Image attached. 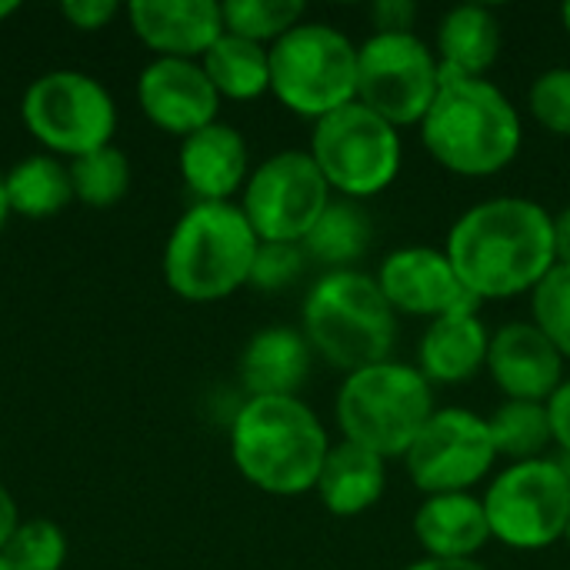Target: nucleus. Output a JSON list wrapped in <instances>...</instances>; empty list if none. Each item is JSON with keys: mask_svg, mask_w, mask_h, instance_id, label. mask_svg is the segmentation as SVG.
Masks as SVG:
<instances>
[{"mask_svg": "<svg viewBox=\"0 0 570 570\" xmlns=\"http://www.w3.org/2000/svg\"><path fill=\"white\" fill-rule=\"evenodd\" d=\"M444 254L478 304L531 294L558 264L554 214L514 194L478 200L451 224Z\"/></svg>", "mask_w": 570, "mask_h": 570, "instance_id": "nucleus-1", "label": "nucleus"}, {"mask_svg": "<svg viewBox=\"0 0 570 570\" xmlns=\"http://www.w3.org/2000/svg\"><path fill=\"white\" fill-rule=\"evenodd\" d=\"M431 160L458 177H494L524 147V120L514 100L488 77H444L431 110L417 124Z\"/></svg>", "mask_w": 570, "mask_h": 570, "instance_id": "nucleus-2", "label": "nucleus"}, {"mask_svg": "<svg viewBox=\"0 0 570 570\" xmlns=\"http://www.w3.org/2000/svg\"><path fill=\"white\" fill-rule=\"evenodd\" d=\"M331 434L301 397H247L230 421V458L240 478L274 498L317 488Z\"/></svg>", "mask_w": 570, "mask_h": 570, "instance_id": "nucleus-3", "label": "nucleus"}, {"mask_svg": "<svg viewBox=\"0 0 570 570\" xmlns=\"http://www.w3.org/2000/svg\"><path fill=\"white\" fill-rule=\"evenodd\" d=\"M301 331L317 357L354 374L391 361L397 314L374 274L361 267L324 271L301 304Z\"/></svg>", "mask_w": 570, "mask_h": 570, "instance_id": "nucleus-4", "label": "nucleus"}, {"mask_svg": "<svg viewBox=\"0 0 570 570\" xmlns=\"http://www.w3.org/2000/svg\"><path fill=\"white\" fill-rule=\"evenodd\" d=\"M261 237L240 204H190L164 244V281L190 304H217L250 284Z\"/></svg>", "mask_w": 570, "mask_h": 570, "instance_id": "nucleus-5", "label": "nucleus"}, {"mask_svg": "<svg viewBox=\"0 0 570 570\" xmlns=\"http://www.w3.org/2000/svg\"><path fill=\"white\" fill-rule=\"evenodd\" d=\"M434 411V384L417 364L404 361H381L344 374L334 401L341 441L361 444L384 461L404 458Z\"/></svg>", "mask_w": 570, "mask_h": 570, "instance_id": "nucleus-6", "label": "nucleus"}, {"mask_svg": "<svg viewBox=\"0 0 570 570\" xmlns=\"http://www.w3.org/2000/svg\"><path fill=\"white\" fill-rule=\"evenodd\" d=\"M271 50V94L304 120L357 100V43L334 23L301 20Z\"/></svg>", "mask_w": 570, "mask_h": 570, "instance_id": "nucleus-7", "label": "nucleus"}, {"mask_svg": "<svg viewBox=\"0 0 570 570\" xmlns=\"http://www.w3.org/2000/svg\"><path fill=\"white\" fill-rule=\"evenodd\" d=\"M307 154L334 194L364 204L397 180L404 164V140L391 120L361 100H351L314 124Z\"/></svg>", "mask_w": 570, "mask_h": 570, "instance_id": "nucleus-8", "label": "nucleus"}, {"mask_svg": "<svg viewBox=\"0 0 570 570\" xmlns=\"http://www.w3.org/2000/svg\"><path fill=\"white\" fill-rule=\"evenodd\" d=\"M491 541L511 551H544L570 524V471L554 458L514 461L484 491Z\"/></svg>", "mask_w": 570, "mask_h": 570, "instance_id": "nucleus-9", "label": "nucleus"}, {"mask_svg": "<svg viewBox=\"0 0 570 570\" xmlns=\"http://www.w3.org/2000/svg\"><path fill=\"white\" fill-rule=\"evenodd\" d=\"M23 127L53 157H83L114 144L117 104L110 90L83 70H47L20 100Z\"/></svg>", "mask_w": 570, "mask_h": 570, "instance_id": "nucleus-10", "label": "nucleus"}, {"mask_svg": "<svg viewBox=\"0 0 570 570\" xmlns=\"http://www.w3.org/2000/svg\"><path fill=\"white\" fill-rule=\"evenodd\" d=\"M438 87V53L414 30H374L357 43V100L397 130L424 120Z\"/></svg>", "mask_w": 570, "mask_h": 570, "instance_id": "nucleus-11", "label": "nucleus"}, {"mask_svg": "<svg viewBox=\"0 0 570 570\" xmlns=\"http://www.w3.org/2000/svg\"><path fill=\"white\" fill-rule=\"evenodd\" d=\"M331 200L334 190L307 150L271 154L240 190V210L264 244H304Z\"/></svg>", "mask_w": 570, "mask_h": 570, "instance_id": "nucleus-12", "label": "nucleus"}, {"mask_svg": "<svg viewBox=\"0 0 570 570\" xmlns=\"http://www.w3.org/2000/svg\"><path fill=\"white\" fill-rule=\"evenodd\" d=\"M414 488L428 494H464L498 464L488 417L468 407H438L404 454Z\"/></svg>", "mask_w": 570, "mask_h": 570, "instance_id": "nucleus-13", "label": "nucleus"}, {"mask_svg": "<svg viewBox=\"0 0 570 570\" xmlns=\"http://www.w3.org/2000/svg\"><path fill=\"white\" fill-rule=\"evenodd\" d=\"M377 284L394 307V314H411V317H428L438 321L454 311L481 307L461 277L454 274L444 247L431 244H404L394 247L381 267H377Z\"/></svg>", "mask_w": 570, "mask_h": 570, "instance_id": "nucleus-14", "label": "nucleus"}, {"mask_svg": "<svg viewBox=\"0 0 570 570\" xmlns=\"http://www.w3.org/2000/svg\"><path fill=\"white\" fill-rule=\"evenodd\" d=\"M137 104L154 127L184 140L217 120L220 94L200 60L154 57L137 77Z\"/></svg>", "mask_w": 570, "mask_h": 570, "instance_id": "nucleus-15", "label": "nucleus"}, {"mask_svg": "<svg viewBox=\"0 0 570 570\" xmlns=\"http://www.w3.org/2000/svg\"><path fill=\"white\" fill-rule=\"evenodd\" d=\"M564 364L561 351L531 321H508L491 331L484 371L508 401L548 404L564 384Z\"/></svg>", "mask_w": 570, "mask_h": 570, "instance_id": "nucleus-16", "label": "nucleus"}, {"mask_svg": "<svg viewBox=\"0 0 570 570\" xmlns=\"http://www.w3.org/2000/svg\"><path fill=\"white\" fill-rule=\"evenodd\" d=\"M124 13L157 57L200 60L224 33V13L214 0H134Z\"/></svg>", "mask_w": 570, "mask_h": 570, "instance_id": "nucleus-17", "label": "nucleus"}, {"mask_svg": "<svg viewBox=\"0 0 570 570\" xmlns=\"http://www.w3.org/2000/svg\"><path fill=\"white\" fill-rule=\"evenodd\" d=\"M177 167L197 200L227 204L250 177V150L237 127L214 120L180 140Z\"/></svg>", "mask_w": 570, "mask_h": 570, "instance_id": "nucleus-18", "label": "nucleus"}, {"mask_svg": "<svg viewBox=\"0 0 570 570\" xmlns=\"http://www.w3.org/2000/svg\"><path fill=\"white\" fill-rule=\"evenodd\" d=\"M491 351V331L478 307L444 314L438 321H428L421 341H417V371L434 387H454L468 384L488 367Z\"/></svg>", "mask_w": 570, "mask_h": 570, "instance_id": "nucleus-19", "label": "nucleus"}, {"mask_svg": "<svg viewBox=\"0 0 570 570\" xmlns=\"http://www.w3.org/2000/svg\"><path fill=\"white\" fill-rule=\"evenodd\" d=\"M411 531L424 558L434 561H474L491 541L484 501L474 498L471 491L428 494L414 511Z\"/></svg>", "mask_w": 570, "mask_h": 570, "instance_id": "nucleus-20", "label": "nucleus"}, {"mask_svg": "<svg viewBox=\"0 0 570 570\" xmlns=\"http://www.w3.org/2000/svg\"><path fill=\"white\" fill-rule=\"evenodd\" d=\"M311 344L304 331L264 327L240 354V381L250 397H297L311 374Z\"/></svg>", "mask_w": 570, "mask_h": 570, "instance_id": "nucleus-21", "label": "nucleus"}, {"mask_svg": "<svg viewBox=\"0 0 570 570\" xmlns=\"http://www.w3.org/2000/svg\"><path fill=\"white\" fill-rule=\"evenodd\" d=\"M384 491H387V461L384 458H377L374 451L351 444V441L331 444L321 478H317V488H314V494L327 514L361 518L381 504Z\"/></svg>", "mask_w": 570, "mask_h": 570, "instance_id": "nucleus-22", "label": "nucleus"}, {"mask_svg": "<svg viewBox=\"0 0 570 570\" xmlns=\"http://www.w3.org/2000/svg\"><path fill=\"white\" fill-rule=\"evenodd\" d=\"M501 20L484 3H458L441 13L434 53L444 77H488L501 53Z\"/></svg>", "mask_w": 570, "mask_h": 570, "instance_id": "nucleus-23", "label": "nucleus"}, {"mask_svg": "<svg viewBox=\"0 0 570 570\" xmlns=\"http://www.w3.org/2000/svg\"><path fill=\"white\" fill-rule=\"evenodd\" d=\"M220 100H257L271 94V50L237 33H220L200 57Z\"/></svg>", "mask_w": 570, "mask_h": 570, "instance_id": "nucleus-24", "label": "nucleus"}, {"mask_svg": "<svg viewBox=\"0 0 570 570\" xmlns=\"http://www.w3.org/2000/svg\"><path fill=\"white\" fill-rule=\"evenodd\" d=\"M10 214L43 220L60 214L73 200L70 167L53 154H30L3 174Z\"/></svg>", "mask_w": 570, "mask_h": 570, "instance_id": "nucleus-25", "label": "nucleus"}, {"mask_svg": "<svg viewBox=\"0 0 570 570\" xmlns=\"http://www.w3.org/2000/svg\"><path fill=\"white\" fill-rule=\"evenodd\" d=\"M371 217L357 200H331V207L321 214V220L314 224V230L304 237V254L307 261L324 264L327 271H347L357 267V261L367 254L371 247Z\"/></svg>", "mask_w": 570, "mask_h": 570, "instance_id": "nucleus-26", "label": "nucleus"}, {"mask_svg": "<svg viewBox=\"0 0 570 570\" xmlns=\"http://www.w3.org/2000/svg\"><path fill=\"white\" fill-rule=\"evenodd\" d=\"M488 424H491L498 458H508L511 464L544 458V451L554 444L548 404H538V401H504L488 417Z\"/></svg>", "mask_w": 570, "mask_h": 570, "instance_id": "nucleus-27", "label": "nucleus"}, {"mask_svg": "<svg viewBox=\"0 0 570 570\" xmlns=\"http://www.w3.org/2000/svg\"><path fill=\"white\" fill-rule=\"evenodd\" d=\"M67 167H70L73 197L87 207H114L130 187V160L114 144L73 157Z\"/></svg>", "mask_w": 570, "mask_h": 570, "instance_id": "nucleus-28", "label": "nucleus"}, {"mask_svg": "<svg viewBox=\"0 0 570 570\" xmlns=\"http://www.w3.org/2000/svg\"><path fill=\"white\" fill-rule=\"evenodd\" d=\"M224 30L247 37L254 43H277L287 30L307 20V7L301 0H227L220 3Z\"/></svg>", "mask_w": 570, "mask_h": 570, "instance_id": "nucleus-29", "label": "nucleus"}, {"mask_svg": "<svg viewBox=\"0 0 570 570\" xmlns=\"http://www.w3.org/2000/svg\"><path fill=\"white\" fill-rule=\"evenodd\" d=\"M531 324L570 361V264H554L531 291Z\"/></svg>", "mask_w": 570, "mask_h": 570, "instance_id": "nucleus-30", "label": "nucleus"}, {"mask_svg": "<svg viewBox=\"0 0 570 570\" xmlns=\"http://www.w3.org/2000/svg\"><path fill=\"white\" fill-rule=\"evenodd\" d=\"M0 558L10 570H60L67 561V538L53 521H20Z\"/></svg>", "mask_w": 570, "mask_h": 570, "instance_id": "nucleus-31", "label": "nucleus"}, {"mask_svg": "<svg viewBox=\"0 0 570 570\" xmlns=\"http://www.w3.org/2000/svg\"><path fill=\"white\" fill-rule=\"evenodd\" d=\"M531 117L554 137H570V67H548L528 87Z\"/></svg>", "mask_w": 570, "mask_h": 570, "instance_id": "nucleus-32", "label": "nucleus"}, {"mask_svg": "<svg viewBox=\"0 0 570 570\" xmlns=\"http://www.w3.org/2000/svg\"><path fill=\"white\" fill-rule=\"evenodd\" d=\"M307 254L301 244H264L257 247L254 271H250V287L257 291H284L304 274Z\"/></svg>", "mask_w": 570, "mask_h": 570, "instance_id": "nucleus-33", "label": "nucleus"}, {"mask_svg": "<svg viewBox=\"0 0 570 570\" xmlns=\"http://www.w3.org/2000/svg\"><path fill=\"white\" fill-rule=\"evenodd\" d=\"M120 10H124V7H120L117 0H67V3L60 7L63 20H67L70 27H77V30H100V27H107Z\"/></svg>", "mask_w": 570, "mask_h": 570, "instance_id": "nucleus-34", "label": "nucleus"}, {"mask_svg": "<svg viewBox=\"0 0 570 570\" xmlns=\"http://www.w3.org/2000/svg\"><path fill=\"white\" fill-rule=\"evenodd\" d=\"M414 20H417V3L411 0H377L371 7L374 30H414Z\"/></svg>", "mask_w": 570, "mask_h": 570, "instance_id": "nucleus-35", "label": "nucleus"}, {"mask_svg": "<svg viewBox=\"0 0 570 570\" xmlns=\"http://www.w3.org/2000/svg\"><path fill=\"white\" fill-rule=\"evenodd\" d=\"M548 417H551L554 444L570 458V377H564V384L548 401Z\"/></svg>", "mask_w": 570, "mask_h": 570, "instance_id": "nucleus-36", "label": "nucleus"}, {"mask_svg": "<svg viewBox=\"0 0 570 570\" xmlns=\"http://www.w3.org/2000/svg\"><path fill=\"white\" fill-rule=\"evenodd\" d=\"M17 528H20L17 501H13V494L0 484V554H3V548L10 544V538L17 534Z\"/></svg>", "mask_w": 570, "mask_h": 570, "instance_id": "nucleus-37", "label": "nucleus"}, {"mask_svg": "<svg viewBox=\"0 0 570 570\" xmlns=\"http://www.w3.org/2000/svg\"><path fill=\"white\" fill-rule=\"evenodd\" d=\"M554 254L558 264H570V204L554 214Z\"/></svg>", "mask_w": 570, "mask_h": 570, "instance_id": "nucleus-38", "label": "nucleus"}, {"mask_svg": "<svg viewBox=\"0 0 570 570\" xmlns=\"http://www.w3.org/2000/svg\"><path fill=\"white\" fill-rule=\"evenodd\" d=\"M404 570H491L484 568L481 561H434V558H424V561H414Z\"/></svg>", "mask_w": 570, "mask_h": 570, "instance_id": "nucleus-39", "label": "nucleus"}, {"mask_svg": "<svg viewBox=\"0 0 570 570\" xmlns=\"http://www.w3.org/2000/svg\"><path fill=\"white\" fill-rule=\"evenodd\" d=\"M10 220V204H7V187H3V174H0V230Z\"/></svg>", "mask_w": 570, "mask_h": 570, "instance_id": "nucleus-40", "label": "nucleus"}, {"mask_svg": "<svg viewBox=\"0 0 570 570\" xmlns=\"http://www.w3.org/2000/svg\"><path fill=\"white\" fill-rule=\"evenodd\" d=\"M20 10V3H13V0H0V23L7 20V17H13Z\"/></svg>", "mask_w": 570, "mask_h": 570, "instance_id": "nucleus-41", "label": "nucleus"}, {"mask_svg": "<svg viewBox=\"0 0 570 570\" xmlns=\"http://www.w3.org/2000/svg\"><path fill=\"white\" fill-rule=\"evenodd\" d=\"M561 23H564V30H568V37H570V0L561 7Z\"/></svg>", "mask_w": 570, "mask_h": 570, "instance_id": "nucleus-42", "label": "nucleus"}, {"mask_svg": "<svg viewBox=\"0 0 570 570\" xmlns=\"http://www.w3.org/2000/svg\"><path fill=\"white\" fill-rule=\"evenodd\" d=\"M0 570H10V568H7V561H3V558H0Z\"/></svg>", "mask_w": 570, "mask_h": 570, "instance_id": "nucleus-43", "label": "nucleus"}, {"mask_svg": "<svg viewBox=\"0 0 570 570\" xmlns=\"http://www.w3.org/2000/svg\"><path fill=\"white\" fill-rule=\"evenodd\" d=\"M564 541H568V544H570V524H568V534H564Z\"/></svg>", "mask_w": 570, "mask_h": 570, "instance_id": "nucleus-44", "label": "nucleus"}]
</instances>
